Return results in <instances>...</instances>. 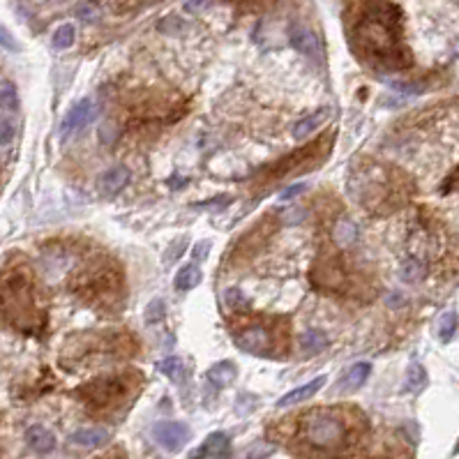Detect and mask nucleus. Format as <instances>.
Here are the masks:
<instances>
[{
	"label": "nucleus",
	"instance_id": "nucleus-27",
	"mask_svg": "<svg viewBox=\"0 0 459 459\" xmlns=\"http://www.w3.org/2000/svg\"><path fill=\"white\" fill-rule=\"evenodd\" d=\"M390 88L397 90L399 95H420V92L425 90V85L422 83H408V81H392Z\"/></svg>",
	"mask_w": 459,
	"mask_h": 459
},
{
	"label": "nucleus",
	"instance_id": "nucleus-20",
	"mask_svg": "<svg viewBox=\"0 0 459 459\" xmlns=\"http://www.w3.org/2000/svg\"><path fill=\"white\" fill-rule=\"evenodd\" d=\"M399 275L404 282H420L422 277H425V263H422L420 259H406L404 263H401L399 268Z\"/></svg>",
	"mask_w": 459,
	"mask_h": 459
},
{
	"label": "nucleus",
	"instance_id": "nucleus-16",
	"mask_svg": "<svg viewBox=\"0 0 459 459\" xmlns=\"http://www.w3.org/2000/svg\"><path fill=\"white\" fill-rule=\"evenodd\" d=\"M201 270L197 268V265H185V268H181L178 270V275H176V279H174V286L178 291H192L194 286L201 282Z\"/></svg>",
	"mask_w": 459,
	"mask_h": 459
},
{
	"label": "nucleus",
	"instance_id": "nucleus-28",
	"mask_svg": "<svg viewBox=\"0 0 459 459\" xmlns=\"http://www.w3.org/2000/svg\"><path fill=\"white\" fill-rule=\"evenodd\" d=\"M0 47L5 49V51H12V53H19L21 51V44L17 42V37L7 31L5 26H0Z\"/></svg>",
	"mask_w": 459,
	"mask_h": 459
},
{
	"label": "nucleus",
	"instance_id": "nucleus-5",
	"mask_svg": "<svg viewBox=\"0 0 459 459\" xmlns=\"http://www.w3.org/2000/svg\"><path fill=\"white\" fill-rule=\"evenodd\" d=\"M289 42H291V47L296 49L298 53L307 56L310 60H314V62L324 60V44H321V40L310 31V28H305V26H291Z\"/></svg>",
	"mask_w": 459,
	"mask_h": 459
},
{
	"label": "nucleus",
	"instance_id": "nucleus-31",
	"mask_svg": "<svg viewBox=\"0 0 459 459\" xmlns=\"http://www.w3.org/2000/svg\"><path fill=\"white\" fill-rule=\"evenodd\" d=\"M116 136H118V132H116V125L113 123H104L102 127H99V141H102L104 146H109V143L116 141Z\"/></svg>",
	"mask_w": 459,
	"mask_h": 459
},
{
	"label": "nucleus",
	"instance_id": "nucleus-8",
	"mask_svg": "<svg viewBox=\"0 0 459 459\" xmlns=\"http://www.w3.org/2000/svg\"><path fill=\"white\" fill-rule=\"evenodd\" d=\"M324 385H326V378H324V376L312 378V381H307V383H303V385H298V388L289 390V392L284 394V397H279L277 406H279V408H286V406L303 404V401L312 399L314 394H317L321 388H324Z\"/></svg>",
	"mask_w": 459,
	"mask_h": 459
},
{
	"label": "nucleus",
	"instance_id": "nucleus-34",
	"mask_svg": "<svg viewBox=\"0 0 459 459\" xmlns=\"http://www.w3.org/2000/svg\"><path fill=\"white\" fill-rule=\"evenodd\" d=\"M208 249H210V242H208V240H201L199 245L194 247V252H192V254H194V259H197V261H203V259H206V254H208Z\"/></svg>",
	"mask_w": 459,
	"mask_h": 459
},
{
	"label": "nucleus",
	"instance_id": "nucleus-23",
	"mask_svg": "<svg viewBox=\"0 0 459 459\" xmlns=\"http://www.w3.org/2000/svg\"><path fill=\"white\" fill-rule=\"evenodd\" d=\"M224 305L231 312H245L249 307V298L238 289H226L224 291Z\"/></svg>",
	"mask_w": 459,
	"mask_h": 459
},
{
	"label": "nucleus",
	"instance_id": "nucleus-2",
	"mask_svg": "<svg viewBox=\"0 0 459 459\" xmlns=\"http://www.w3.org/2000/svg\"><path fill=\"white\" fill-rule=\"evenodd\" d=\"M303 434L310 446L319 448V450H335L344 443V422L333 413H310L305 418L303 425Z\"/></svg>",
	"mask_w": 459,
	"mask_h": 459
},
{
	"label": "nucleus",
	"instance_id": "nucleus-22",
	"mask_svg": "<svg viewBox=\"0 0 459 459\" xmlns=\"http://www.w3.org/2000/svg\"><path fill=\"white\" fill-rule=\"evenodd\" d=\"M76 17L85 24H97L99 17H102V7H99L97 0H85L76 7Z\"/></svg>",
	"mask_w": 459,
	"mask_h": 459
},
{
	"label": "nucleus",
	"instance_id": "nucleus-4",
	"mask_svg": "<svg viewBox=\"0 0 459 459\" xmlns=\"http://www.w3.org/2000/svg\"><path fill=\"white\" fill-rule=\"evenodd\" d=\"M235 347L252 356H268L272 351V335L263 326H249L233 337Z\"/></svg>",
	"mask_w": 459,
	"mask_h": 459
},
{
	"label": "nucleus",
	"instance_id": "nucleus-26",
	"mask_svg": "<svg viewBox=\"0 0 459 459\" xmlns=\"http://www.w3.org/2000/svg\"><path fill=\"white\" fill-rule=\"evenodd\" d=\"M164 312H167V305H164V300L155 298L153 303L148 305V310H146V321H148V324H157V321L164 319Z\"/></svg>",
	"mask_w": 459,
	"mask_h": 459
},
{
	"label": "nucleus",
	"instance_id": "nucleus-33",
	"mask_svg": "<svg viewBox=\"0 0 459 459\" xmlns=\"http://www.w3.org/2000/svg\"><path fill=\"white\" fill-rule=\"evenodd\" d=\"M210 5H212V0H187V3H185V10H187L190 14H201Z\"/></svg>",
	"mask_w": 459,
	"mask_h": 459
},
{
	"label": "nucleus",
	"instance_id": "nucleus-35",
	"mask_svg": "<svg viewBox=\"0 0 459 459\" xmlns=\"http://www.w3.org/2000/svg\"><path fill=\"white\" fill-rule=\"evenodd\" d=\"M457 450H459V443H457Z\"/></svg>",
	"mask_w": 459,
	"mask_h": 459
},
{
	"label": "nucleus",
	"instance_id": "nucleus-9",
	"mask_svg": "<svg viewBox=\"0 0 459 459\" xmlns=\"http://www.w3.org/2000/svg\"><path fill=\"white\" fill-rule=\"evenodd\" d=\"M130 178H132V174H130V169L127 167H113V169L106 171V174L99 176L97 185H99V190H102L104 194H118L120 190L127 187Z\"/></svg>",
	"mask_w": 459,
	"mask_h": 459
},
{
	"label": "nucleus",
	"instance_id": "nucleus-29",
	"mask_svg": "<svg viewBox=\"0 0 459 459\" xmlns=\"http://www.w3.org/2000/svg\"><path fill=\"white\" fill-rule=\"evenodd\" d=\"M14 139V123L10 118L0 116V146H5V143H10Z\"/></svg>",
	"mask_w": 459,
	"mask_h": 459
},
{
	"label": "nucleus",
	"instance_id": "nucleus-1",
	"mask_svg": "<svg viewBox=\"0 0 459 459\" xmlns=\"http://www.w3.org/2000/svg\"><path fill=\"white\" fill-rule=\"evenodd\" d=\"M358 37L372 56L390 62L394 67L404 65V60H401L404 51H401L399 42V12L390 3L374 0L367 7V14L358 28Z\"/></svg>",
	"mask_w": 459,
	"mask_h": 459
},
{
	"label": "nucleus",
	"instance_id": "nucleus-21",
	"mask_svg": "<svg viewBox=\"0 0 459 459\" xmlns=\"http://www.w3.org/2000/svg\"><path fill=\"white\" fill-rule=\"evenodd\" d=\"M425 383H427L425 367L418 365V362L411 365V367H408V374H406V388L411 392H420L422 388H425Z\"/></svg>",
	"mask_w": 459,
	"mask_h": 459
},
{
	"label": "nucleus",
	"instance_id": "nucleus-11",
	"mask_svg": "<svg viewBox=\"0 0 459 459\" xmlns=\"http://www.w3.org/2000/svg\"><path fill=\"white\" fill-rule=\"evenodd\" d=\"M106 439H109V432L102 427H83V429H76V432L69 436V441L81 448H97V446H102V443H106Z\"/></svg>",
	"mask_w": 459,
	"mask_h": 459
},
{
	"label": "nucleus",
	"instance_id": "nucleus-14",
	"mask_svg": "<svg viewBox=\"0 0 459 459\" xmlns=\"http://www.w3.org/2000/svg\"><path fill=\"white\" fill-rule=\"evenodd\" d=\"M356 238H358V228H356L353 222L347 219V217H342V219L335 222V226H333V240H335L337 247L347 249V247L353 245Z\"/></svg>",
	"mask_w": 459,
	"mask_h": 459
},
{
	"label": "nucleus",
	"instance_id": "nucleus-15",
	"mask_svg": "<svg viewBox=\"0 0 459 459\" xmlns=\"http://www.w3.org/2000/svg\"><path fill=\"white\" fill-rule=\"evenodd\" d=\"M326 347H328V337L326 333H321V330H305V333L300 335V349H303L307 356H317L321 351H326Z\"/></svg>",
	"mask_w": 459,
	"mask_h": 459
},
{
	"label": "nucleus",
	"instance_id": "nucleus-25",
	"mask_svg": "<svg viewBox=\"0 0 459 459\" xmlns=\"http://www.w3.org/2000/svg\"><path fill=\"white\" fill-rule=\"evenodd\" d=\"M157 372H162L164 376H169V378H181V372H183V362L178 360L176 356H171V358H167V360H162V362H157Z\"/></svg>",
	"mask_w": 459,
	"mask_h": 459
},
{
	"label": "nucleus",
	"instance_id": "nucleus-13",
	"mask_svg": "<svg viewBox=\"0 0 459 459\" xmlns=\"http://www.w3.org/2000/svg\"><path fill=\"white\" fill-rule=\"evenodd\" d=\"M235 376H238V367H235L231 360H219L208 369V381L212 385H217V388H224Z\"/></svg>",
	"mask_w": 459,
	"mask_h": 459
},
{
	"label": "nucleus",
	"instance_id": "nucleus-18",
	"mask_svg": "<svg viewBox=\"0 0 459 459\" xmlns=\"http://www.w3.org/2000/svg\"><path fill=\"white\" fill-rule=\"evenodd\" d=\"M76 40V28L72 24H62L56 28L53 37H51V44L53 49H58V51H65V49H69L72 44H74Z\"/></svg>",
	"mask_w": 459,
	"mask_h": 459
},
{
	"label": "nucleus",
	"instance_id": "nucleus-30",
	"mask_svg": "<svg viewBox=\"0 0 459 459\" xmlns=\"http://www.w3.org/2000/svg\"><path fill=\"white\" fill-rule=\"evenodd\" d=\"M272 448L270 443H254L252 448H249V453H247V459H263V457H268V455H272Z\"/></svg>",
	"mask_w": 459,
	"mask_h": 459
},
{
	"label": "nucleus",
	"instance_id": "nucleus-32",
	"mask_svg": "<svg viewBox=\"0 0 459 459\" xmlns=\"http://www.w3.org/2000/svg\"><path fill=\"white\" fill-rule=\"evenodd\" d=\"M305 192H307V185H305V183H296V185H291V187L282 190L279 199H282V201H291V199H296V197H300V194H305Z\"/></svg>",
	"mask_w": 459,
	"mask_h": 459
},
{
	"label": "nucleus",
	"instance_id": "nucleus-12",
	"mask_svg": "<svg viewBox=\"0 0 459 459\" xmlns=\"http://www.w3.org/2000/svg\"><path fill=\"white\" fill-rule=\"evenodd\" d=\"M372 374V365L369 362H356L353 367H349V372L344 374L340 388L342 390H358L367 383V378Z\"/></svg>",
	"mask_w": 459,
	"mask_h": 459
},
{
	"label": "nucleus",
	"instance_id": "nucleus-6",
	"mask_svg": "<svg viewBox=\"0 0 459 459\" xmlns=\"http://www.w3.org/2000/svg\"><path fill=\"white\" fill-rule=\"evenodd\" d=\"M228 453H231L228 436L224 432H215L190 455V459H226Z\"/></svg>",
	"mask_w": 459,
	"mask_h": 459
},
{
	"label": "nucleus",
	"instance_id": "nucleus-10",
	"mask_svg": "<svg viewBox=\"0 0 459 459\" xmlns=\"http://www.w3.org/2000/svg\"><path fill=\"white\" fill-rule=\"evenodd\" d=\"M26 441H28V446H31L35 453H40V455L53 453V448H56V436L42 425L28 427L26 429Z\"/></svg>",
	"mask_w": 459,
	"mask_h": 459
},
{
	"label": "nucleus",
	"instance_id": "nucleus-3",
	"mask_svg": "<svg viewBox=\"0 0 459 459\" xmlns=\"http://www.w3.org/2000/svg\"><path fill=\"white\" fill-rule=\"evenodd\" d=\"M153 436L164 450H169V453H178L181 448L187 446L192 434H190V427L185 425V422L164 420V422H157V425L153 427Z\"/></svg>",
	"mask_w": 459,
	"mask_h": 459
},
{
	"label": "nucleus",
	"instance_id": "nucleus-7",
	"mask_svg": "<svg viewBox=\"0 0 459 459\" xmlns=\"http://www.w3.org/2000/svg\"><path fill=\"white\" fill-rule=\"evenodd\" d=\"M90 118H92V99L85 97V99H81V102H76L74 106H72V109L67 111V116L62 118V123H60L62 136H72L76 130H81Z\"/></svg>",
	"mask_w": 459,
	"mask_h": 459
},
{
	"label": "nucleus",
	"instance_id": "nucleus-19",
	"mask_svg": "<svg viewBox=\"0 0 459 459\" xmlns=\"http://www.w3.org/2000/svg\"><path fill=\"white\" fill-rule=\"evenodd\" d=\"M0 109L5 111L19 109V92L12 81H0Z\"/></svg>",
	"mask_w": 459,
	"mask_h": 459
},
{
	"label": "nucleus",
	"instance_id": "nucleus-17",
	"mask_svg": "<svg viewBox=\"0 0 459 459\" xmlns=\"http://www.w3.org/2000/svg\"><path fill=\"white\" fill-rule=\"evenodd\" d=\"M321 123H324V111L312 113V116L303 118L296 127H293V136H296L298 141H303V139H307V136H310V134L317 132L319 127H321Z\"/></svg>",
	"mask_w": 459,
	"mask_h": 459
},
{
	"label": "nucleus",
	"instance_id": "nucleus-24",
	"mask_svg": "<svg viewBox=\"0 0 459 459\" xmlns=\"http://www.w3.org/2000/svg\"><path fill=\"white\" fill-rule=\"evenodd\" d=\"M457 312H446L441 317V321H439V337L443 342H450L453 340V335H455V330H457Z\"/></svg>",
	"mask_w": 459,
	"mask_h": 459
}]
</instances>
